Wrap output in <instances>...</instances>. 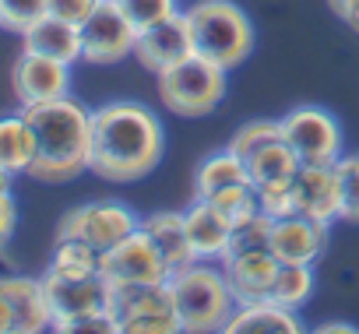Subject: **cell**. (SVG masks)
I'll list each match as a JSON object with an SVG mask.
<instances>
[{
    "instance_id": "1",
    "label": "cell",
    "mask_w": 359,
    "mask_h": 334,
    "mask_svg": "<svg viewBox=\"0 0 359 334\" xmlns=\"http://www.w3.org/2000/svg\"><path fill=\"white\" fill-rule=\"evenodd\" d=\"M165 151L162 120L134 99L92 109V165L88 173L109 183H134L158 169Z\"/></svg>"
},
{
    "instance_id": "2",
    "label": "cell",
    "mask_w": 359,
    "mask_h": 334,
    "mask_svg": "<svg viewBox=\"0 0 359 334\" xmlns=\"http://www.w3.org/2000/svg\"><path fill=\"white\" fill-rule=\"evenodd\" d=\"M36 130L32 173L43 183H67L92 165V109L64 95L25 109Z\"/></svg>"
},
{
    "instance_id": "3",
    "label": "cell",
    "mask_w": 359,
    "mask_h": 334,
    "mask_svg": "<svg viewBox=\"0 0 359 334\" xmlns=\"http://www.w3.org/2000/svg\"><path fill=\"white\" fill-rule=\"evenodd\" d=\"M165 285L172 295V309L180 316V330H187V334L226 330L236 309V292L226 278V267L194 260L187 267H176Z\"/></svg>"
},
{
    "instance_id": "4",
    "label": "cell",
    "mask_w": 359,
    "mask_h": 334,
    "mask_svg": "<svg viewBox=\"0 0 359 334\" xmlns=\"http://www.w3.org/2000/svg\"><path fill=\"white\" fill-rule=\"evenodd\" d=\"M194 39V53L222 71H236L254 53V22L233 0H198L184 11Z\"/></svg>"
},
{
    "instance_id": "5",
    "label": "cell",
    "mask_w": 359,
    "mask_h": 334,
    "mask_svg": "<svg viewBox=\"0 0 359 334\" xmlns=\"http://www.w3.org/2000/svg\"><path fill=\"white\" fill-rule=\"evenodd\" d=\"M226 74L229 71H222V67H215V64H208L205 57L194 53L184 64H176V67L158 74V99L176 116H187V120L208 116L226 99V88H229Z\"/></svg>"
},
{
    "instance_id": "6",
    "label": "cell",
    "mask_w": 359,
    "mask_h": 334,
    "mask_svg": "<svg viewBox=\"0 0 359 334\" xmlns=\"http://www.w3.org/2000/svg\"><path fill=\"white\" fill-rule=\"evenodd\" d=\"M109 313L116 334H176L180 316L165 281L155 285H109Z\"/></svg>"
},
{
    "instance_id": "7",
    "label": "cell",
    "mask_w": 359,
    "mask_h": 334,
    "mask_svg": "<svg viewBox=\"0 0 359 334\" xmlns=\"http://www.w3.org/2000/svg\"><path fill=\"white\" fill-rule=\"evenodd\" d=\"M282 141L296 151L303 165H334L341 148V127L324 106H296L282 120Z\"/></svg>"
},
{
    "instance_id": "8",
    "label": "cell",
    "mask_w": 359,
    "mask_h": 334,
    "mask_svg": "<svg viewBox=\"0 0 359 334\" xmlns=\"http://www.w3.org/2000/svg\"><path fill=\"white\" fill-rule=\"evenodd\" d=\"M137 229H141V218L123 201H88V204L71 208L60 218L57 239H81L95 246L99 253H106L109 246H116Z\"/></svg>"
},
{
    "instance_id": "9",
    "label": "cell",
    "mask_w": 359,
    "mask_h": 334,
    "mask_svg": "<svg viewBox=\"0 0 359 334\" xmlns=\"http://www.w3.org/2000/svg\"><path fill=\"white\" fill-rule=\"evenodd\" d=\"M134 46H137V29L130 25L123 8L116 0H99L95 11L81 22V60L109 67L134 57Z\"/></svg>"
},
{
    "instance_id": "10",
    "label": "cell",
    "mask_w": 359,
    "mask_h": 334,
    "mask_svg": "<svg viewBox=\"0 0 359 334\" xmlns=\"http://www.w3.org/2000/svg\"><path fill=\"white\" fill-rule=\"evenodd\" d=\"M53 327L43 278H0V334H39Z\"/></svg>"
},
{
    "instance_id": "11",
    "label": "cell",
    "mask_w": 359,
    "mask_h": 334,
    "mask_svg": "<svg viewBox=\"0 0 359 334\" xmlns=\"http://www.w3.org/2000/svg\"><path fill=\"white\" fill-rule=\"evenodd\" d=\"M102 278L106 285H155V281H169V264L162 260V253L151 246V239L137 229L127 239H120L116 246H109L102 253Z\"/></svg>"
},
{
    "instance_id": "12",
    "label": "cell",
    "mask_w": 359,
    "mask_h": 334,
    "mask_svg": "<svg viewBox=\"0 0 359 334\" xmlns=\"http://www.w3.org/2000/svg\"><path fill=\"white\" fill-rule=\"evenodd\" d=\"M11 88H15V99L22 102V109L64 99V95H71V64L22 50V57L11 67Z\"/></svg>"
},
{
    "instance_id": "13",
    "label": "cell",
    "mask_w": 359,
    "mask_h": 334,
    "mask_svg": "<svg viewBox=\"0 0 359 334\" xmlns=\"http://www.w3.org/2000/svg\"><path fill=\"white\" fill-rule=\"evenodd\" d=\"M134 57L144 71H151L155 78L176 64H184L187 57H194V39H191V25H187V15L180 11L151 29H141L137 32V46H134Z\"/></svg>"
},
{
    "instance_id": "14",
    "label": "cell",
    "mask_w": 359,
    "mask_h": 334,
    "mask_svg": "<svg viewBox=\"0 0 359 334\" xmlns=\"http://www.w3.org/2000/svg\"><path fill=\"white\" fill-rule=\"evenodd\" d=\"M327 222L306 215H285L271 222V253L278 264H317L327 250Z\"/></svg>"
},
{
    "instance_id": "15",
    "label": "cell",
    "mask_w": 359,
    "mask_h": 334,
    "mask_svg": "<svg viewBox=\"0 0 359 334\" xmlns=\"http://www.w3.org/2000/svg\"><path fill=\"white\" fill-rule=\"evenodd\" d=\"M43 288H46V302H50V316L67 320L78 313H95V309H109V285L102 274H88V278H67V274H43Z\"/></svg>"
},
{
    "instance_id": "16",
    "label": "cell",
    "mask_w": 359,
    "mask_h": 334,
    "mask_svg": "<svg viewBox=\"0 0 359 334\" xmlns=\"http://www.w3.org/2000/svg\"><path fill=\"white\" fill-rule=\"evenodd\" d=\"M292 201H296V215H306V218L331 225L338 218V208H341L334 165H299V173L292 180Z\"/></svg>"
},
{
    "instance_id": "17",
    "label": "cell",
    "mask_w": 359,
    "mask_h": 334,
    "mask_svg": "<svg viewBox=\"0 0 359 334\" xmlns=\"http://www.w3.org/2000/svg\"><path fill=\"white\" fill-rule=\"evenodd\" d=\"M226 278L236 292V302H257L271 295V281L278 271V257L271 253V246L261 250H236L222 257Z\"/></svg>"
},
{
    "instance_id": "18",
    "label": "cell",
    "mask_w": 359,
    "mask_h": 334,
    "mask_svg": "<svg viewBox=\"0 0 359 334\" xmlns=\"http://www.w3.org/2000/svg\"><path fill=\"white\" fill-rule=\"evenodd\" d=\"M184 222H187V236H191L198 260H222L226 257L229 239H233V222L212 201L194 197V204L184 211Z\"/></svg>"
},
{
    "instance_id": "19",
    "label": "cell",
    "mask_w": 359,
    "mask_h": 334,
    "mask_svg": "<svg viewBox=\"0 0 359 334\" xmlns=\"http://www.w3.org/2000/svg\"><path fill=\"white\" fill-rule=\"evenodd\" d=\"M141 232L151 239V246L162 253V260L169 264V271L194 264V246L187 236V222L184 211H151L141 218Z\"/></svg>"
},
{
    "instance_id": "20",
    "label": "cell",
    "mask_w": 359,
    "mask_h": 334,
    "mask_svg": "<svg viewBox=\"0 0 359 334\" xmlns=\"http://www.w3.org/2000/svg\"><path fill=\"white\" fill-rule=\"evenodd\" d=\"M299 334V309H289L275 299H257V302H236L226 334Z\"/></svg>"
},
{
    "instance_id": "21",
    "label": "cell",
    "mask_w": 359,
    "mask_h": 334,
    "mask_svg": "<svg viewBox=\"0 0 359 334\" xmlns=\"http://www.w3.org/2000/svg\"><path fill=\"white\" fill-rule=\"evenodd\" d=\"M22 50H32V53L64 60V64H78L81 60V25L43 15L36 25L22 32Z\"/></svg>"
},
{
    "instance_id": "22",
    "label": "cell",
    "mask_w": 359,
    "mask_h": 334,
    "mask_svg": "<svg viewBox=\"0 0 359 334\" xmlns=\"http://www.w3.org/2000/svg\"><path fill=\"white\" fill-rule=\"evenodd\" d=\"M36 162V130L22 113L0 120V169L11 176H29Z\"/></svg>"
},
{
    "instance_id": "23",
    "label": "cell",
    "mask_w": 359,
    "mask_h": 334,
    "mask_svg": "<svg viewBox=\"0 0 359 334\" xmlns=\"http://www.w3.org/2000/svg\"><path fill=\"white\" fill-rule=\"evenodd\" d=\"M243 180H250L247 162L226 144V148L205 155L194 165V197H215L219 190H226L233 183H243Z\"/></svg>"
},
{
    "instance_id": "24",
    "label": "cell",
    "mask_w": 359,
    "mask_h": 334,
    "mask_svg": "<svg viewBox=\"0 0 359 334\" xmlns=\"http://www.w3.org/2000/svg\"><path fill=\"white\" fill-rule=\"evenodd\" d=\"M247 162V173H250V183L257 187V190H264V187H282V183H292V176L299 173V158H296V151L278 137V141H271V144H264V148H257L250 158H243Z\"/></svg>"
},
{
    "instance_id": "25",
    "label": "cell",
    "mask_w": 359,
    "mask_h": 334,
    "mask_svg": "<svg viewBox=\"0 0 359 334\" xmlns=\"http://www.w3.org/2000/svg\"><path fill=\"white\" fill-rule=\"evenodd\" d=\"M313 264H278L275 271V281H271V295L275 302L289 306V309H303L313 295Z\"/></svg>"
},
{
    "instance_id": "26",
    "label": "cell",
    "mask_w": 359,
    "mask_h": 334,
    "mask_svg": "<svg viewBox=\"0 0 359 334\" xmlns=\"http://www.w3.org/2000/svg\"><path fill=\"white\" fill-rule=\"evenodd\" d=\"M102 253L81 239H57L50 267L53 274H67V278H88V274H102Z\"/></svg>"
},
{
    "instance_id": "27",
    "label": "cell",
    "mask_w": 359,
    "mask_h": 334,
    "mask_svg": "<svg viewBox=\"0 0 359 334\" xmlns=\"http://www.w3.org/2000/svg\"><path fill=\"white\" fill-rule=\"evenodd\" d=\"M205 201H212V204H215L233 225L261 211V194H257V187H254L250 180L233 183V187H226V190H219L215 197H205Z\"/></svg>"
},
{
    "instance_id": "28",
    "label": "cell",
    "mask_w": 359,
    "mask_h": 334,
    "mask_svg": "<svg viewBox=\"0 0 359 334\" xmlns=\"http://www.w3.org/2000/svg\"><path fill=\"white\" fill-rule=\"evenodd\" d=\"M334 173H338V190H341V208L338 218L359 225V151H348L334 162Z\"/></svg>"
},
{
    "instance_id": "29",
    "label": "cell",
    "mask_w": 359,
    "mask_h": 334,
    "mask_svg": "<svg viewBox=\"0 0 359 334\" xmlns=\"http://www.w3.org/2000/svg\"><path fill=\"white\" fill-rule=\"evenodd\" d=\"M278 137H282V123H278V120H250V123H243V127L233 134L229 148H233L240 158H250L257 148H264V144H271V141H278Z\"/></svg>"
},
{
    "instance_id": "30",
    "label": "cell",
    "mask_w": 359,
    "mask_h": 334,
    "mask_svg": "<svg viewBox=\"0 0 359 334\" xmlns=\"http://www.w3.org/2000/svg\"><path fill=\"white\" fill-rule=\"evenodd\" d=\"M116 4L123 8V15L130 18V25L137 32L180 15V0H116Z\"/></svg>"
},
{
    "instance_id": "31",
    "label": "cell",
    "mask_w": 359,
    "mask_h": 334,
    "mask_svg": "<svg viewBox=\"0 0 359 334\" xmlns=\"http://www.w3.org/2000/svg\"><path fill=\"white\" fill-rule=\"evenodd\" d=\"M50 8V0H0V25L11 32H25L29 25H36Z\"/></svg>"
},
{
    "instance_id": "32",
    "label": "cell",
    "mask_w": 359,
    "mask_h": 334,
    "mask_svg": "<svg viewBox=\"0 0 359 334\" xmlns=\"http://www.w3.org/2000/svg\"><path fill=\"white\" fill-rule=\"evenodd\" d=\"M53 330H60V334H116V320L109 309H95V313H78V316L57 320Z\"/></svg>"
},
{
    "instance_id": "33",
    "label": "cell",
    "mask_w": 359,
    "mask_h": 334,
    "mask_svg": "<svg viewBox=\"0 0 359 334\" xmlns=\"http://www.w3.org/2000/svg\"><path fill=\"white\" fill-rule=\"evenodd\" d=\"M95 4H99V0H50L46 15L64 18V22H71V25H81V22L95 11Z\"/></svg>"
},
{
    "instance_id": "34",
    "label": "cell",
    "mask_w": 359,
    "mask_h": 334,
    "mask_svg": "<svg viewBox=\"0 0 359 334\" xmlns=\"http://www.w3.org/2000/svg\"><path fill=\"white\" fill-rule=\"evenodd\" d=\"M18 225V208H15V194L11 190H0V250H4L15 236Z\"/></svg>"
},
{
    "instance_id": "35",
    "label": "cell",
    "mask_w": 359,
    "mask_h": 334,
    "mask_svg": "<svg viewBox=\"0 0 359 334\" xmlns=\"http://www.w3.org/2000/svg\"><path fill=\"white\" fill-rule=\"evenodd\" d=\"M317 334H359V327L345 323V320H324V323H317Z\"/></svg>"
},
{
    "instance_id": "36",
    "label": "cell",
    "mask_w": 359,
    "mask_h": 334,
    "mask_svg": "<svg viewBox=\"0 0 359 334\" xmlns=\"http://www.w3.org/2000/svg\"><path fill=\"white\" fill-rule=\"evenodd\" d=\"M338 18H345V25L352 29V32H359V0H348V4L341 8V15Z\"/></svg>"
},
{
    "instance_id": "37",
    "label": "cell",
    "mask_w": 359,
    "mask_h": 334,
    "mask_svg": "<svg viewBox=\"0 0 359 334\" xmlns=\"http://www.w3.org/2000/svg\"><path fill=\"white\" fill-rule=\"evenodd\" d=\"M11 180H15L11 173H4V169H0V190H11Z\"/></svg>"
},
{
    "instance_id": "38",
    "label": "cell",
    "mask_w": 359,
    "mask_h": 334,
    "mask_svg": "<svg viewBox=\"0 0 359 334\" xmlns=\"http://www.w3.org/2000/svg\"><path fill=\"white\" fill-rule=\"evenodd\" d=\"M345 4H348V0H327V8H334V15H341Z\"/></svg>"
},
{
    "instance_id": "39",
    "label": "cell",
    "mask_w": 359,
    "mask_h": 334,
    "mask_svg": "<svg viewBox=\"0 0 359 334\" xmlns=\"http://www.w3.org/2000/svg\"><path fill=\"white\" fill-rule=\"evenodd\" d=\"M0 29H4V25H0Z\"/></svg>"
}]
</instances>
